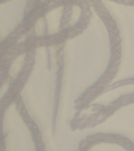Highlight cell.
Here are the masks:
<instances>
[{
    "instance_id": "1",
    "label": "cell",
    "mask_w": 134,
    "mask_h": 151,
    "mask_svg": "<svg viewBox=\"0 0 134 151\" xmlns=\"http://www.w3.org/2000/svg\"><path fill=\"white\" fill-rule=\"evenodd\" d=\"M27 0H10L0 5L1 39L13 31L23 18Z\"/></svg>"
},
{
    "instance_id": "2",
    "label": "cell",
    "mask_w": 134,
    "mask_h": 151,
    "mask_svg": "<svg viewBox=\"0 0 134 151\" xmlns=\"http://www.w3.org/2000/svg\"><path fill=\"white\" fill-rule=\"evenodd\" d=\"M63 10V7H58L47 14L46 18L49 35H54L58 31Z\"/></svg>"
},
{
    "instance_id": "3",
    "label": "cell",
    "mask_w": 134,
    "mask_h": 151,
    "mask_svg": "<svg viewBox=\"0 0 134 151\" xmlns=\"http://www.w3.org/2000/svg\"><path fill=\"white\" fill-rule=\"evenodd\" d=\"M81 9L78 6H74L72 8V13L71 18L70 24L73 25L79 20L81 15Z\"/></svg>"
},
{
    "instance_id": "4",
    "label": "cell",
    "mask_w": 134,
    "mask_h": 151,
    "mask_svg": "<svg viewBox=\"0 0 134 151\" xmlns=\"http://www.w3.org/2000/svg\"><path fill=\"white\" fill-rule=\"evenodd\" d=\"M35 32L38 36H42L45 31V22L43 18L39 19L35 25Z\"/></svg>"
},
{
    "instance_id": "5",
    "label": "cell",
    "mask_w": 134,
    "mask_h": 151,
    "mask_svg": "<svg viewBox=\"0 0 134 151\" xmlns=\"http://www.w3.org/2000/svg\"><path fill=\"white\" fill-rule=\"evenodd\" d=\"M42 1H45V0H42Z\"/></svg>"
}]
</instances>
